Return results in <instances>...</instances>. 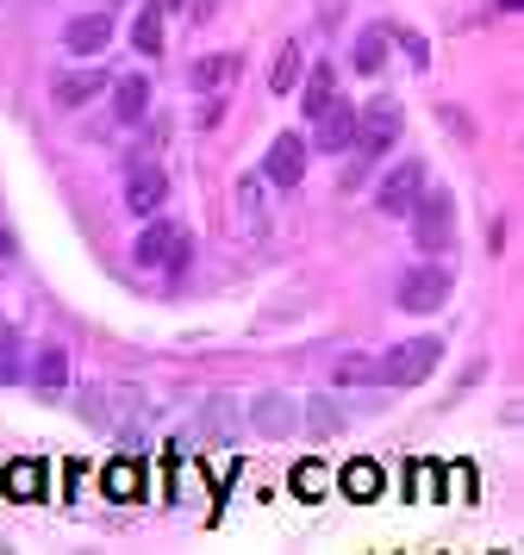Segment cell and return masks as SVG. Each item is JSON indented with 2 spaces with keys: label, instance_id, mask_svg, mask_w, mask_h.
Wrapping results in <instances>:
<instances>
[{
  "label": "cell",
  "instance_id": "obj_28",
  "mask_svg": "<svg viewBox=\"0 0 524 555\" xmlns=\"http://www.w3.org/2000/svg\"><path fill=\"white\" fill-rule=\"evenodd\" d=\"M7 256H13V237H7V225H0V262H7Z\"/></svg>",
  "mask_w": 524,
  "mask_h": 555
},
{
  "label": "cell",
  "instance_id": "obj_21",
  "mask_svg": "<svg viewBox=\"0 0 524 555\" xmlns=\"http://www.w3.org/2000/svg\"><path fill=\"white\" fill-rule=\"evenodd\" d=\"M131 44H138L144 56L163 51V7H156V0H150L144 13H138V26H131Z\"/></svg>",
  "mask_w": 524,
  "mask_h": 555
},
{
  "label": "cell",
  "instance_id": "obj_22",
  "mask_svg": "<svg viewBox=\"0 0 524 555\" xmlns=\"http://www.w3.org/2000/svg\"><path fill=\"white\" fill-rule=\"evenodd\" d=\"M7 493H13V500H38V493H44V468H38V462H13V468H7Z\"/></svg>",
  "mask_w": 524,
  "mask_h": 555
},
{
  "label": "cell",
  "instance_id": "obj_29",
  "mask_svg": "<svg viewBox=\"0 0 524 555\" xmlns=\"http://www.w3.org/2000/svg\"><path fill=\"white\" fill-rule=\"evenodd\" d=\"M519 7H524V0H499V13H519Z\"/></svg>",
  "mask_w": 524,
  "mask_h": 555
},
{
  "label": "cell",
  "instance_id": "obj_14",
  "mask_svg": "<svg viewBox=\"0 0 524 555\" xmlns=\"http://www.w3.org/2000/svg\"><path fill=\"white\" fill-rule=\"evenodd\" d=\"M31 387L50 393V400L69 387V350H63V344H44V350L31 356Z\"/></svg>",
  "mask_w": 524,
  "mask_h": 555
},
{
  "label": "cell",
  "instance_id": "obj_7",
  "mask_svg": "<svg viewBox=\"0 0 524 555\" xmlns=\"http://www.w3.org/2000/svg\"><path fill=\"white\" fill-rule=\"evenodd\" d=\"M163 201H169V176H163L156 163H131V169H125V212H131V219H156Z\"/></svg>",
  "mask_w": 524,
  "mask_h": 555
},
{
  "label": "cell",
  "instance_id": "obj_12",
  "mask_svg": "<svg viewBox=\"0 0 524 555\" xmlns=\"http://www.w3.org/2000/svg\"><path fill=\"white\" fill-rule=\"evenodd\" d=\"M238 231H244V237H263V231H269V181L263 176L238 181Z\"/></svg>",
  "mask_w": 524,
  "mask_h": 555
},
{
  "label": "cell",
  "instance_id": "obj_26",
  "mask_svg": "<svg viewBox=\"0 0 524 555\" xmlns=\"http://www.w3.org/2000/svg\"><path fill=\"white\" fill-rule=\"evenodd\" d=\"M294 493H324V468L319 462H299L294 468Z\"/></svg>",
  "mask_w": 524,
  "mask_h": 555
},
{
  "label": "cell",
  "instance_id": "obj_11",
  "mask_svg": "<svg viewBox=\"0 0 524 555\" xmlns=\"http://www.w3.org/2000/svg\"><path fill=\"white\" fill-rule=\"evenodd\" d=\"M106 44H113V13H81V20L63 26V51L69 56H94Z\"/></svg>",
  "mask_w": 524,
  "mask_h": 555
},
{
  "label": "cell",
  "instance_id": "obj_3",
  "mask_svg": "<svg viewBox=\"0 0 524 555\" xmlns=\"http://www.w3.org/2000/svg\"><path fill=\"white\" fill-rule=\"evenodd\" d=\"M188 250H194V237L175 225V219H150L138 231V244H131V262L138 269H188Z\"/></svg>",
  "mask_w": 524,
  "mask_h": 555
},
{
  "label": "cell",
  "instance_id": "obj_27",
  "mask_svg": "<svg viewBox=\"0 0 524 555\" xmlns=\"http://www.w3.org/2000/svg\"><path fill=\"white\" fill-rule=\"evenodd\" d=\"M337 380H374V356H344L337 362Z\"/></svg>",
  "mask_w": 524,
  "mask_h": 555
},
{
  "label": "cell",
  "instance_id": "obj_1",
  "mask_svg": "<svg viewBox=\"0 0 524 555\" xmlns=\"http://www.w3.org/2000/svg\"><path fill=\"white\" fill-rule=\"evenodd\" d=\"M399 126H406V113H399L394 94H374V101L356 113V144H349L356 156H349V169H344V188H362V176L399 144Z\"/></svg>",
  "mask_w": 524,
  "mask_h": 555
},
{
  "label": "cell",
  "instance_id": "obj_23",
  "mask_svg": "<svg viewBox=\"0 0 524 555\" xmlns=\"http://www.w3.org/2000/svg\"><path fill=\"white\" fill-rule=\"evenodd\" d=\"M13 380H25V344L20 331H0V387H13Z\"/></svg>",
  "mask_w": 524,
  "mask_h": 555
},
{
  "label": "cell",
  "instance_id": "obj_20",
  "mask_svg": "<svg viewBox=\"0 0 524 555\" xmlns=\"http://www.w3.org/2000/svg\"><path fill=\"white\" fill-rule=\"evenodd\" d=\"M299 430H312V437H337L344 430V412L331 400H306L299 405Z\"/></svg>",
  "mask_w": 524,
  "mask_h": 555
},
{
  "label": "cell",
  "instance_id": "obj_6",
  "mask_svg": "<svg viewBox=\"0 0 524 555\" xmlns=\"http://www.w3.org/2000/svg\"><path fill=\"white\" fill-rule=\"evenodd\" d=\"M419 194H424V163H419V156H406V163H394L387 176L374 181V212H387V219H406Z\"/></svg>",
  "mask_w": 524,
  "mask_h": 555
},
{
  "label": "cell",
  "instance_id": "obj_19",
  "mask_svg": "<svg viewBox=\"0 0 524 555\" xmlns=\"http://www.w3.org/2000/svg\"><path fill=\"white\" fill-rule=\"evenodd\" d=\"M349 63H356L362 76H374V69L387 63V31H381V26H362V31H356V51H349Z\"/></svg>",
  "mask_w": 524,
  "mask_h": 555
},
{
  "label": "cell",
  "instance_id": "obj_10",
  "mask_svg": "<svg viewBox=\"0 0 524 555\" xmlns=\"http://www.w3.org/2000/svg\"><path fill=\"white\" fill-rule=\"evenodd\" d=\"M250 425L263 430V437H294L299 400H287V393H256V400H250Z\"/></svg>",
  "mask_w": 524,
  "mask_h": 555
},
{
  "label": "cell",
  "instance_id": "obj_24",
  "mask_svg": "<svg viewBox=\"0 0 524 555\" xmlns=\"http://www.w3.org/2000/svg\"><path fill=\"white\" fill-rule=\"evenodd\" d=\"M344 493L349 500H374V493H381V468H374V462H349L344 468Z\"/></svg>",
  "mask_w": 524,
  "mask_h": 555
},
{
  "label": "cell",
  "instance_id": "obj_9",
  "mask_svg": "<svg viewBox=\"0 0 524 555\" xmlns=\"http://www.w3.org/2000/svg\"><path fill=\"white\" fill-rule=\"evenodd\" d=\"M349 144H356V106H349V101H331L319 119H312V151L344 156Z\"/></svg>",
  "mask_w": 524,
  "mask_h": 555
},
{
  "label": "cell",
  "instance_id": "obj_16",
  "mask_svg": "<svg viewBox=\"0 0 524 555\" xmlns=\"http://www.w3.org/2000/svg\"><path fill=\"white\" fill-rule=\"evenodd\" d=\"M106 94H113V119H119V126H138L150 113V81L144 76H119Z\"/></svg>",
  "mask_w": 524,
  "mask_h": 555
},
{
  "label": "cell",
  "instance_id": "obj_15",
  "mask_svg": "<svg viewBox=\"0 0 524 555\" xmlns=\"http://www.w3.org/2000/svg\"><path fill=\"white\" fill-rule=\"evenodd\" d=\"M188 81H194V94H225V88L238 81V56H231V51L200 56L194 69H188Z\"/></svg>",
  "mask_w": 524,
  "mask_h": 555
},
{
  "label": "cell",
  "instance_id": "obj_4",
  "mask_svg": "<svg viewBox=\"0 0 524 555\" xmlns=\"http://www.w3.org/2000/svg\"><path fill=\"white\" fill-rule=\"evenodd\" d=\"M437 356H444L437 337H406V344H394V350L374 362V380H387V387H419V380L437 369Z\"/></svg>",
  "mask_w": 524,
  "mask_h": 555
},
{
  "label": "cell",
  "instance_id": "obj_18",
  "mask_svg": "<svg viewBox=\"0 0 524 555\" xmlns=\"http://www.w3.org/2000/svg\"><path fill=\"white\" fill-rule=\"evenodd\" d=\"M337 101V69H331V63H312V76H306V119H319L324 106Z\"/></svg>",
  "mask_w": 524,
  "mask_h": 555
},
{
  "label": "cell",
  "instance_id": "obj_5",
  "mask_svg": "<svg viewBox=\"0 0 524 555\" xmlns=\"http://www.w3.org/2000/svg\"><path fill=\"white\" fill-rule=\"evenodd\" d=\"M449 269L444 262H419V269H406L394 287V306L399 312H437V306H449Z\"/></svg>",
  "mask_w": 524,
  "mask_h": 555
},
{
  "label": "cell",
  "instance_id": "obj_8",
  "mask_svg": "<svg viewBox=\"0 0 524 555\" xmlns=\"http://www.w3.org/2000/svg\"><path fill=\"white\" fill-rule=\"evenodd\" d=\"M306 138H299V131H281V138H274L269 144V156H263V181H269V188H299V181H306Z\"/></svg>",
  "mask_w": 524,
  "mask_h": 555
},
{
  "label": "cell",
  "instance_id": "obj_25",
  "mask_svg": "<svg viewBox=\"0 0 524 555\" xmlns=\"http://www.w3.org/2000/svg\"><path fill=\"white\" fill-rule=\"evenodd\" d=\"M138 487H144V475H138V462H113V468H106V493H113V500H131Z\"/></svg>",
  "mask_w": 524,
  "mask_h": 555
},
{
  "label": "cell",
  "instance_id": "obj_17",
  "mask_svg": "<svg viewBox=\"0 0 524 555\" xmlns=\"http://www.w3.org/2000/svg\"><path fill=\"white\" fill-rule=\"evenodd\" d=\"M299 63H306V44L287 38V44L274 51V63H269V88H274V94H294V88H299Z\"/></svg>",
  "mask_w": 524,
  "mask_h": 555
},
{
  "label": "cell",
  "instance_id": "obj_13",
  "mask_svg": "<svg viewBox=\"0 0 524 555\" xmlns=\"http://www.w3.org/2000/svg\"><path fill=\"white\" fill-rule=\"evenodd\" d=\"M113 81L100 76V69H75V76H56V88H50V101L63 106V113H75V106H88L94 94H106Z\"/></svg>",
  "mask_w": 524,
  "mask_h": 555
},
{
  "label": "cell",
  "instance_id": "obj_2",
  "mask_svg": "<svg viewBox=\"0 0 524 555\" xmlns=\"http://www.w3.org/2000/svg\"><path fill=\"white\" fill-rule=\"evenodd\" d=\"M406 219H412V237H419V250H449V244H456V194H444V188H431V181H424V194L419 201H412V212H406Z\"/></svg>",
  "mask_w": 524,
  "mask_h": 555
}]
</instances>
